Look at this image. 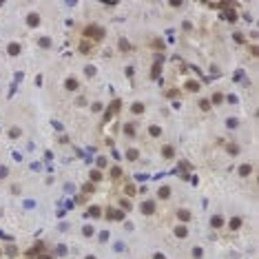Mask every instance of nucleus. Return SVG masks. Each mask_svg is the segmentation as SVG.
Segmentation results:
<instances>
[{"label": "nucleus", "mask_w": 259, "mask_h": 259, "mask_svg": "<svg viewBox=\"0 0 259 259\" xmlns=\"http://www.w3.org/2000/svg\"><path fill=\"white\" fill-rule=\"evenodd\" d=\"M84 35H86V38H91V40H102V35H104V29H102V27L91 25V27H86V29H84Z\"/></svg>", "instance_id": "f257e3e1"}, {"label": "nucleus", "mask_w": 259, "mask_h": 259, "mask_svg": "<svg viewBox=\"0 0 259 259\" xmlns=\"http://www.w3.org/2000/svg\"><path fill=\"white\" fill-rule=\"evenodd\" d=\"M153 210H155V204H153V201H144L142 204V213L144 215H151Z\"/></svg>", "instance_id": "f03ea898"}, {"label": "nucleus", "mask_w": 259, "mask_h": 259, "mask_svg": "<svg viewBox=\"0 0 259 259\" xmlns=\"http://www.w3.org/2000/svg\"><path fill=\"white\" fill-rule=\"evenodd\" d=\"M210 224H213V228H222V226H224V219L219 217V215H215V217H213V222H210Z\"/></svg>", "instance_id": "7ed1b4c3"}, {"label": "nucleus", "mask_w": 259, "mask_h": 259, "mask_svg": "<svg viewBox=\"0 0 259 259\" xmlns=\"http://www.w3.org/2000/svg\"><path fill=\"white\" fill-rule=\"evenodd\" d=\"M38 22H40V18H38V13H31V16H29V25H38Z\"/></svg>", "instance_id": "20e7f679"}, {"label": "nucleus", "mask_w": 259, "mask_h": 259, "mask_svg": "<svg viewBox=\"0 0 259 259\" xmlns=\"http://www.w3.org/2000/svg\"><path fill=\"white\" fill-rule=\"evenodd\" d=\"M248 173H250V166H248V164H244V166L239 168V175H248Z\"/></svg>", "instance_id": "39448f33"}, {"label": "nucleus", "mask_w": 259, "mask_h": 259, "mask_svg": "<svg viewBox=\"0 0 259 259\" xmlns=\"http://www.w3.org/2000/svg\"><path fill=\"white\" fill-rule=\"evenodd\" d=\"M126 157H128V159H135V157H137V151L128 149V151H126Z\"/></svg>", "instance_id": "423d86ee"}, {"label": "nucleus", "mask_w": 259, "mask_h": 259, "mask_svg": "<svg viewBox=\"0 0 259 259\" xmlns=\"http://www.w3.org/2000/svg\"><path fill=\"white\" fill-rule=\"evenodd\" d=\"M111 175H113V179H117V177L122 175V171H120L117 166H113V171H111Z\"/></svg>", "instance_id": "0eeeda50"}, {"label": "nucleus", "mask_w": 259, "mask_h": 259, "mask_svg": "<svg viewBox=\"0 0 259 259\" xmlns=\"http://www.w3.org/2000/svg\"><path fill=\"white\" fill-rule=\"evenodd\" d=\"M230 226H233V230H237V228L242 226V219H237V217H235L233 222H230Z\"/></svg>", "instance_id": "6e6552de"}, {"label": "nucleus", "mask_w": 259, "mask_h": 259, "mask_svg": "<svg viewBox=\"0 0 259 259\" xmlns=\"http://www.w3.org/2000/svg\"><path fill=\"white\" fill-rule=\"evenodd\" d=\"M168 193H171V188H166V186L159 188V197H168Z\"/></svg>", "instance_id": "1a4fd4ad"}, {"label": "nucleus", "mask_w": 259, "mask_h": 259, "mask_svg": "<svg viewBox=\"0 0 259 259\" xmlns=\"http://www.w3.org/2000/svg\"><path fill=\"white\" fill-rule=\"evenodd\" d=\"M67 89H71V91H73V89H78V82H75V80H69V82H67Z\"/></svg>", "instance_id": "9d476101"}, {"label": "nucleus", "mask_w": 259, "mask_h": 259, "mask_svg": "<svg viewBox=\"0 0 259 259\" xmlns=\"http://www.w3.org/2000/svg\"><path fill=\"white\" fill-rule=\"evenodd\" d=\"M188 89H191V91H197L199 86H197V82H188Z\"/></svg>", "instance_id": "9b49d317"}, {"label": "nucleus", "mask_w": 259, "mask_h": 259, "mask_svg": "<svg viewBox=\"0 0 259 259\" xmlns=\"http://www.w3.org/2000/svg\"><path fill=\"white\" fill-rule=\"evenodd\" d=\"M100 177H102L100 171H93V173H91V179H100Z\"/></svg>", "instance_id": "f8f14e48"}, {"label": "nucleus", "mask_w": 259, "mask_h": 259, "mask_svg": "<svg viewBox=\"0 0 259 259\" xmlns=\"http://www.w3.org/2000/svg\"><path fill=\"white\" fill-rule=\"evenodd\" d=\"M164 155H166V157H171V155H173V149H171V146H166V149H164Z\"/></svg>", "instance_id": "ddd939ff"}, {"label": "nucleus", "mask_w": 259, "mask_h": 259, "mask_svg": "<svg viewBox=\"0 0 259 259\" xmlns=\"http://www.w3.org/2000/svg\"><path fill=\"white\" fill-rule=\"evenodd\" d=\"M126 133H128V135H135V128H133L131 124H128V126H126Z\"/></svg>", "instance_id": "4468645a"}, {"label": "nucleus", "mask_w": 259, "mask_h": 259, "mask_svg": "<svg viewBox=\"0 0 259 259\" xmlns=\"http://www.w3.org/2000/svg\"><path fill=\"white\" fill-rule=\"evenodd\" d=\"M175 233H177V237H184V235H186V230H184V228H177Z\"/></svg>", "instance_id": "2eb2a0df"}, {"label": "nucleus", "mask_w": 259, "mask_h": 259, "mask_svg": "<svg viewBox=\"0 0 259 259\" xmlns=\"http://www.w3.org/2000/svg\"><path fill=\"white\" fill-rule=\"evenodd\" d=\"M133 111H135V113H142L144 109H142V104H135V106H133Z\"/></svg>", "instance_id": "dca6fc26"}, {"label": "nucleus", "mask_w": 259, "mask_h": 259, "mask_svg": "<svg viewBox=\"0 0 259 259\" xmlns=\"http://www.w3.org/2000/svg\"><path fill=\"white\" fill-rule=\"evenodd\" d=\"M155 259H164V255H155Z\"/></svg>", "instance_id": "f3484780"}, {"label": "nucleus", "mask_w": 259, "mask_h": 259, "mask_svg": "<svg viewBox=\"0 0 259 259\" xmlns=\"http://www.w3.org/2000/svg\"><path fill=\"white\" fill-rule=\"evenodd\" d=\"M86 259H95V257H86Z\"/></svg>", "instance_id": "a211bd4d"}]
</instances>
